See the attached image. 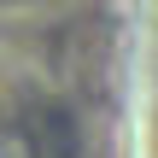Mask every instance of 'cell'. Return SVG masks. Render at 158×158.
<instances>
[{
	"label": "cell",
	"mask_w": 158,
	"mask_h": 158,
	"mask_svg": "<svg viewBox=\"0 0 158 158\" xmlns=\"http://www.w3.org/2000/svg\"><path fill=\"white\" fill-rule=\"evenodd\" d=\"M141 158H158V59H152V76H147V100H141Z\"/></svg>",
	"instance_id": "obj_1"
}]
</instances>
